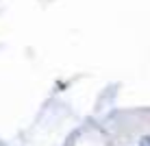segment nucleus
Wrapping results in <instances>:
<instances>
[{"mask_svg":"<svg viewBox=\"0 0 150 146\" xmlns=\"http://www.w3.org/2000/svg\"><path fill=\"white\" fill-rule=\"evenodd\" d=\"M142 144L144 146H150V137H148V135H144V137H142Z\"/></svg>","mask_w":150,"mask_h":146,"instance_id":"nucleus-1","label":"nucleus"}]
</instances>
